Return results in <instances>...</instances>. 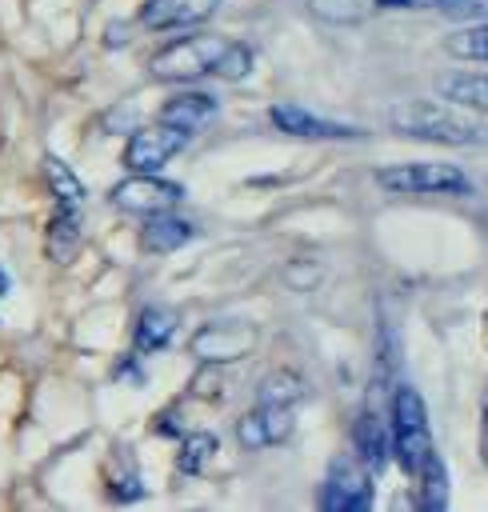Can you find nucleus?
<instances>
[{"label": "nucleus", "mask_w": 488, "mask_h": 512, "mask_svg": "<svg viewBox=\"0 0 488 512\" xmlns=\"http://www.w3.org/2000/svg\"><path fill=\"white\" fill-rule=\"evenodd\" d=\"M44 176L52 184V196H56V208H52V220H48V256L52 260H72L76 244H80V224H84V184L72 176V168L56 156L44 160Z\"/></svg>", "instance_id": "obj_3"}, {"label": "nucleus", "mask_w": 488, "mask_h": 512, "mask_svg": "<svg viewBox=\"0 0 488 512\" xmlns=\"http://www.w3.org/2000/svg\"><path fill=\"white\" fill-rule=\"evenodd\" d=\"M376 184L392 196H468L472 180L464 168L444 160H408V164H384L376 172Z\"/></svg>", "instance_id": "obj_4"}, {"label": "nucleus", "mask_w": 488, "mask_h": 512, "mask_svg": "<svg viewBox=\"0 0 488 512\" xmlns=\"http://www.w3.org/2000/svg\"><path fill=\"white\" fill-rule=\"evenodd\" d=\"M440 100L468 108V112H484L488 116V76L484 72H448L436 80Z\"/></svg>", "instance_id": "obj_16"}, {"label": "nucleus", "mask_w": 488, "mask_h": 512, "mask_svg": "<svg viewBox=\"0 0 488 512\" xmlns=\"http://www.w3.org/2000/svg\"><path fill=\"white\" fill-rule=\"evenodd\" d=\"M228 44L232 40H224V36H184V40H172V44H164L148 60V72L156 80H176V84H188V80H200V76H216V64H220Z\"/></svg>", "instance_id": "obj_5"}, {"label": "nucleus", "mask_w": 488, "mask_h": 512, "mask_svg": "<svg viewBox=\"0 0 488 512\" xmlns=\"http://www.w3.org/2000/svg\"><path fill=\"white\" fill-rule=\"evenodd\" d=\"M212 452H216V436H212V432H192V436H184V444H180L176 468H180L184 476H196V472L212 460Z\"/></svg>", "instance_id": "obj_22"}, {"label": "nucleus", "mask_w": 488, "mask_h": 512, "mask_svg": "<svg viewBox=\"0 0 488 512\" xmlns=\"http://www.w3.org/2000/svg\"><path fill=\"white\" fill-rule=\"evenodd\" d=\"M252 348H256V328H252V324H240V320L204 324V328L188 340V352H192L200 364H232V360L248 356Z\"/></svg>", "instance_id": "obj_8"}, {"label": "nucleus", "mask_w": 488, "mask_h": 512, "mask_svg": "<svg viewBox=\"0 0 488 512\" xmlns=\"http://www.w3.org/2000/svg\"><path fill=\"white\" fill-rule=\"evenodd\" d=\"M216 8L220 0H148L140 8V24L152 32H176V28L204 24Z\"/></svg>", "instance_id": "obj_12"}, {"label": "nucleus", "mask_w": 488, "mask_h": 512, "mask_svg": "<svg viewBox=\"0 0 488 512\" xmlns=\"http://www.w3.org/2000/svg\"><path fill=\"white\" fill-rule=\"evenodd\" d=\"M196 236V228L188 224V220H180L172 208H164V212H152V216H144V248L148 252H176V248H184L188 240Z\"/></svg>", "instance_id": "obj_17"}, {"label": "nucleus", "mask_w": 488, "mask_h": 512, "mask_svg": "<svg viewBox=\"0 0 488 512\" xmlns=\"http://www.w3.org/2000/svg\"><path fill=\"white\" fill-rule=\"evenodd\" d=\"M176 324H180V316H176L172 308H164V304H148V308L140 312V320H136V332H132V348H136V356H152V352H160V348L176 336Z\"/></svg>", "instance_id": "obj_15"}, {"label": "nucleus", "mask_w": 488, "mask_h": 512, "mask_svg": "<svg viewBox=\"0 0 488 512\" xmlns=\"http://www.w3.org/2000/svg\"><path fill=\"white\" fill-rule=\"evenodd\" d=\"M188 148V132L168 124V120H156V124H144L128 136L124 144V168L128 172H160L172 156H180Z\"/></svg>", "instance_id": "obj_6"}, {"label": "nucleus", "mask_w": 488, "mask_h": 512, "mask_svg": "<svg viewBox=\"0 0 488 512\" xmlns=\"http://www.w3.org/2000/svg\"><path fill=\"white\" fill-rule=\"evenodd\" d=\"M300 396H304V380L296 372H288V368H276V372H268L260 380V400H268V404H292L296 408Z\"/></svg>", "instance_id": "obj_20"}, {"label": "nucleus", "mask_w": 488, "mask_h": 512, "mask_svg": "<svg viewBox=\"0 0 488 512\" xmlns=\"http://www.w3.org/2000/svg\"><path fill=\"white\" fill-rule=\"evenodd\" d=\"M112 208L120 212H136V216H152V212H164V208H176L184 200V188L164 180L160 172H132L128 180L112 184L108 192Z\"/></svg>", "instance_id": "obj_7"}, {"label": "nucleus", "mask_w": 488, "mask_h": 512, "mask_svg": "<svg viewBox=\"0 0 488 512\" xmlns=\"http://www.w3.org/2000/svg\"><path fill=\"white\" fill-rule=\"evenodd\" d=\"M372 472L360 460H344L332 464L324 492H320V508L324 512H368L372 508Z\"/></svg>", "instance_id": "obj_9"}, {"label": "nucleus", "mask_w": 488, "mask_h": 512, "mask_svg": "<svg viewBox=\"0 0 488 512\" xmlns=\"http://www.w3.org/2000/svg\"><path fill=\"white\" fill-rule=\"evenodd\" d=\"M4 296H8V276L0 272V300H4Z\"/></svg>", "instance_id": "obj_27"}, {"label": "nucleus", "mask_w": 488, "mask_h": 512, "mask_svg": "<svg viewBox=\"0 0 488 512\" xmlns=\"http://www.w3.org/2000/svg\"><path fill=\"white\" fill-rule=\"evenodd\" d=\"M212 116H216V96H208V92H176L160 108V120L184 128L188 136L200 132L204 124H212Z\"/></svg>", "instance_id": "obj_14"}, {"label": "nucleus", "mask_w": 488, "mask_h": 512, "mask_svg": "<svg viewBox=\"0 0 488 512\" xmlns=\"http://www.w3.org/2000/svg\"><path fill=\"white\" fill-rule=\"evenodd\" d=\"M292 404H268L260 400L240 424H236V440L240 448L248 452H260V448H272V444H284L292 436Z\"/></svg>", "instance_id": "obj_10"}, {"label": "nucleus", "mask_w": 488, "mask_h": 512, "mask_svg": "<svg viewBox=\"0 0 488 512\" xmlns=\"http://www.w3.org/2000/svg\"><path fill=\"white\" fill-rule=\"evenodd\" d=\"M444 12L456 20H488V0H448Z\"/></svg>", "instance_id": "obj_24"}, {"label": "nucleus", "mask_w": 488, "mask_h": 512, "mask_svg": "<svg viewBox=\"0 0 488 512\" xmlns=\"http://www.w3.org/2000/svg\"><path fill=\"white\" fill-rule=\"evenodd\" d=\"M480 448H484V460H488V396H484V420H480Z\"/></svg>", "instance_id": "obj_26"}, {"label": "nucleus", "mask_w": 488, "mask_h": 512, "mask_svg": "<svg viewBox=\"0 0 488 512\" xmlns=\"http://www.w3.org/2000/svg\"><path fill=\"white\" fill-rule=\"evenodd\" d=\"M248 72H252V48L240 44V40H232V44L224 48L220 64H216V80H244Z\"/></svg>", "instance_id": "obj_23"}, {"label": "nucleus", "mask_w": 488, "mask_h": 512, "mask_svg": "<svg viewBox=\"0 0 488 512\" xmlns=\"http://www.w3.org/2000/svg\"><path fill=\"white\" fill-rule=\"evenodd\" d=\"M448 0H376V8H444Z\"/></svg>", "instance_id": "obj_25"}, {"label": "nucleus", "mask_w": 488, "mask_h": 512, "mask_svg": "<svg viewBox=\"0 0 488 512\" xmlns=\"http://www.w3.org/2000/svg\"><path fill=\"white\" fill-rule=\"evenodd\" d=\"M268 120L276 124V132L304 136V140H344V136H360L356 128L336 124V120H324V116L300 108L296 100H276V104L268 108Z\"/></svg>", "instance_id": "obj_11"}, {"label": "nucleus", "mask_w": 488, "mask_h": 512, "mask_svg": "<svg viewBox=\"0 0 488 512\" xmlns=\"http://www.w3.org/2000/svg\"><path fill=\"white\" fill-rule=\"evenodd\" d=\"M308 12L324 24H336V28H348V24H364L376 8V0H304Z\"/></svg>", "instance_id": "obj_18"}, {"label": "nucleus", "mask_w": 488, "mask_h": 512, "mask_svg": "<svg viewBox=\"0 0 488 512\" xmlns=\"http://www.w3.org/2000/svg\"><path fill=\"white\" fill-rule=\"evenodd\" d=\"M388 424H392V456L404 468V476L416 480L428 468V460L436 456V444H432V428H428V408L412 384L396 388Z\"/></svg>", "instance_id": "obj_2"}, {"label": "nucleus", "mask_w": 488, "mask_h": 512, "mask_svg": "<svg viewBox=\"0 0 488 512\" xmlns=\"http://www.w3.org/2000/svg\"><path fill=\"white\" fill-rule=\"evenodd\" d=\"M352 448H356V460L376 476L384 468L388 452H392V424L380 420L376 408H364L360 420H356V428H352Z\"/></svg>", "instance_id": "obj_13"}, {"label": "nucleus", "mask_w": 488, "mask_h": 512, "mask_svg": "<svg viewBox=\"0 0 488 512\" xmlns=\"http://www.w3.org/2000/svg\"><path fill=\"white\" fill-rule=\"evenodd\" d=\"M444 48H448V56H456V60H488V20L452 32V36L444 40Z\"/></svg>", "instance_id": "obj_21"}, {"label": "nucleus", "mask_w": 488, "mask_h": 512, "mask_svg": "<svg viewBox=\"0 0 488 512\" xmlns=\"http://www.w3.org/2000/svg\"><path fill=\"white\" fill-rule=\"evenodd\" d=\"M412 484H416V492H420L416 504H420L424 512H440V508L448 504V472H444V460H440V456H432L428 468H424Z\"/></svg>", "instance_id": "obj_19"}, {"label": "nucleus", "mask_w": 488, "mask_h": 512, "mask_svg": "<svg viewBox=\"0 0 488 512\" xmlns=\"http://www.w3.org/2000/svg\"><path fill=\"white\" fill-rule=\"evenodd\" d=\"M392 132L412 136V140H428V144H448V148H468V144H488V128L464 112H456V104H440V100H404L388 112Z\"/></svg>", "instance_id": "obj_1"}]
</instances>
